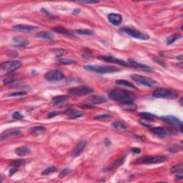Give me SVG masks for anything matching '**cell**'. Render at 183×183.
<instances>
[{
  "label": "cell",
  "instance_id": "36",
  "mask_svg": "<svg viewBox=\"0 0 183 183\" xmlns=\"http://www.w3.org/2000/svg\"><path fill=\"white\" fill-rule=\"evenodd\" d=\"M56 171V167H54V166H50V167H49L47 168L46 169H44V171L42 172V173L41 174L42 175H49L51 174V173L54 172Z\"/></svg>",
  "mask_w": 183,
  "mask_h": 183
},
{
  "label": "cell",
  "instance_id": "46",
  "mask_svg": "<svg viewBox=\"0 0 183 183\" xmlns=\"http://www.w3.org/2000/svg\"><path fill=\"white\" fill-rule=\"evenodd\" d=\"M131 151L135 154H139L141 152V150L139 148H133Z\"/></svg>",
  "mask_w": 183,
  "mask_h": 183
},
{
  "label": "cell",
  "instance_id": "1",
  "mask_svg": "<svg viewBox=\"0 0 183 183\" xmlns=\"http://www.w3.org/2000/svg\"><path fill=\"white\" fill-rule=\"evenodd\" d=\"M108 97L113 101L119 102L122 104L133 102L135 99L136 95L133 92L127 90L122 89H114L109 92Z\"/></svg>",
  "mask_w": 183,
  "mask_h": 183
},
{
  "label": "cell",
  "instance_id": "19",
  "mask_svg": "<svg viewBox=\"0 0 183 183\" xmlns=\"http://www.w3.org/2000/svg\"><path fill=\"white\" fill-rule=\"evenodd\" d=\"M69 101V97L65 95H59L53 97L52 103L54 106H62Z\"/></svg>",
  "mask_w": 183,
  "mask_h": 183
},
{
  "label": "cell",
  "instance_id": "34",
  "mask_svg": "<svg viewBox=\"0 0 183 183\" xmlns=\"http://www.w3.org/2000/svg\"><path fill=\"white\" fill-rule=\"evenodd\" d=\"M76 33L80 35H87V36H91L92 35V32L90 30L88 29H77Z\"/></svg>",
  "mask_w": 183,
  "mask_h": 183
},
{
  "label": "cell",
  "instance_id": "26",
  "mask_svg": "<svg viewBox=\"0 0 183 183\" xmlns=\"http://www.w3.org/2000/svg\"><path fill=\"white\" fill-rule=\"evenodd\" d=\"M116 84H119V85H122L124 87H130L132 89H134V90H137V88L133 84H132L131 82H128L127 80H119L116 81Z\"/></svg>",
  "mask_w": 183,
  "mask_h": 183
},
{
  "label": "cell",
  "instance_id": "13",
  "mask_svg": "<svg viewBox=\"0 0 183 183\" xmlns=\"http://www.w3.org/2000/svg\"><path fill=\"white\" fill-rule=\"evenodd\" d=\"M99 59L103 60V61L105 62H112V63H115L117 64V65L124 66V67H128L129 65H128L127 62L123 61V60L117 59V58L114 57V56H99Z\"/></svg>",
  "mask_w": 183,
  "mask_h": 183
},
{
  "label": "cell",
  "instance_id": "7",
  "mask_svg": "<svg viewBox=\"0 0 183 183\" xmlns=\"http://www.w3.org/2000/svg\"><path fill=\"white\" fill-rule=\"evenodd\" d=\"M120 31L122 32L127 34L130 37H133L134 38L137 39H141V40H147V39H150L149 35L147 34H144L141 32L139 30L134 29V28H130V27H123L120 29Z\"/></svg>",
  "mask_w": 183,
  "mask_h": 183
},
{
  "label": "cell",
  "instance_id": "10",
  "mask_svg": "<svg viewBox=\"0 0 183 183\" xmlns=\"http://www.w3.org/2000/svg\"><path fill=\"white\" fill-rule=\"evenodd\" d=\"M161 119L163 121L169 124V125L172 126V127L177 128V129L180 130L181 133H182V123L176 117L172 115H167L161 117Z\"/></svg>",
  "mask_w": 183,
  "mask_h": 183
},
{
  "label": "cell",
  "instance_id": "9",
  "mask_svg": "<svg viewBox=\"0 0 183 183\" xmlns=\"http://www.w3.org/2000/svg\"><path fill=\"white\" fill-rule=\"evenodd\" d=\"M65 78V75L61 71L57 69H52L49 71L44 75V79L50 82H58Z\"/></svg>",
  "mask_w": 183,
  "mask_h": 183
},
{
  "label": "cell",
  "instance_id": "38",
  "mask_svg": "<svg viewBox=\"0 0 183 183\" xmlns=\"http://www.w3.org/2000/svg\"><path fill=\"white\" fill-rule=\"evenodd\" d=\"M111 115L109 114H99V115L95 117V120H100V121H102V120H107V119H109Z\"/></svg>",
  "mask_w": 183,
  "mask_h": 183
},
{
  "label": "cell",
  "instance_id": "15",
  "mask_svg": "<svg viewBox=\"0 0 183 183\" xmlns=\"http://www.w3.org/2000/svg\"><path fill=\"white\" fill-rule=\"evenodd\" d=\"M87 145V142L84 140H82L80 142H78V144L76 145V147L74 148L72 152V155L73 157H77L80 156L82 152L84 150V149L85 148Z\"/></svg>",
  "mask_w": 183,
  "mask_h": 183
},
{
  "label": "cell",
  "instance_id": "5",
  "mask_svg": "<svg viewBox=\"0 0 183 183\" xmlns=\"http://www.w3.org/2000/svg\"><path fill=\"white\" fill-rule=\"evenodd\" d=\"M155 98H164V99H175L178 95L176 92L165 88L156 89L152 94Z\"/></svg>",
  "mask_w": 183,
  "mask_h": 183
},
{
  "label": "cell",
  "instance_id": "45",
  "mask_svg": "<svg viewBox=\"0 0 183 183\" xmlns=\"http://www.w3.org/2000/svg\"><path fill=\"white\" fill-rule=\"evenodd\" d=\"M79 2L80 3H84V4H96L98 3V1H80Z\"/></svg>",
  "mask_w": 183,
  "mask_h": 183
},
{
  "label": "cell",
  "instance_id": "6",
  "mask_svg": "<svg viewBox=\"0 0 183 183\" xmlns=\"http://www.w3.org/2000/svg\"><path fill=\"white\" fill-rule=\"evenodd\" d=\"M130 77H131L132 80L137 82V84L147 87H154L157 84L156 81L151 78H149V77L142 76V75L133 74L130 76Z\"/></svg>",
  "mask_w": 183,
  "mask_h": 183
},
{
  "label": "cell",
  "instance_id": "43",
  "mask_svg": "<svg viewBox=\"0 0 183 183\" xmlns=\"http://www.w3.org/2000/svg\"><path fill=\"white\" fill-rule=\"evenodd\" d=\"M59 114H61V112H59V111H54V112H52L49 113V114H47V117L48 118L54 117L59 115Z\"/></svg>",
  "mask_w": 183,
  "mask_h": 183
},
{
  "label": "cell",
  "instance_id": "44",
  "mask_svg": "<svg viewBox=\"0 0 183 183\" xmlns=\"http://www.w3.org/2000/svg\"><path fill=\"white\" fill-rule=\"evenodd\" d=\"M17 171V167H12V169L9 170V176H12V175H14Z\"/></svg>",
  "mask_w": 183,
  "mask_h": 183
},
{
  "label": "cell",
  "instance_id": "17",
  "mask_svg": "<svg viewBox=\"0 0 183 183\" xmlns=\"http://www.w3.org/2000/svg\"><path fill=\"white\" fill-rule=\"evenodd\" d=\"M108 20L111 24L114 26H118L122 22V17L120 14L111 13L108 15Z\"/></svg>",
  "mask_w": 183,
  "mask_h": 183
},
{
  "label": "cell",
  "instance_id": "12",
  "mask_svg": "<svg viewBox=\"0 0 183 183\" xmlns=\"http://www.w3.org/2000/svg\"><path fill=\"white\" fill-rule=\"evenodd\" d=\"M13 29L16 31L21 32H26V33H31L35 32L39 29L38 27H35V26L31 25H23V24H18L13 27Z\"/></svg>",
  "mask_w": 183,
  "mask_h": 183
},
{
  "label": "cell",
  "instance_id": "16",
  "mask_svg": "<svg viewBox=\"0 0 183 183\" xmlns=\"http://www.w3.org/2000/svg\"><path fill=\"white\" fill-rule=\"evenodd\" d=\"M22 135V132L17 129H12L5 131L1 135V140L3 141L4 139H6L9 137H15V136H20Z\"/></svg>",
  "mask_w": 183,
  "mask_h": 183
},
{
  "label": "cell",
  "instance_id": "32",
  "mask_svg": "<svg viewBox=\"0 0 183 183\" xmlns=\"http://www.w3.org/2000/svg\"><path fill=\"white\" fill-rule=\"evenodd\" d=\"M76 63V61L73 59H59L57 61V64H59V65H72V64H75Z\"/></svg>",
  "mask_w": 183,
  "mask_h": 183
},
{
  "label": "cell",
  "instance_id": "21",
  "mask_svg": "<svg viewBox=\"0 0 183 183\" xmlns=\"http://www.w3.org/2000/svg\"><path fill=\"white\" fill-rule=\"evenodd\" d=\"M124 157H121L120 158V159H118L117 160H116L114 163H113L112 165H109L108 167H107L106 169H105V171L108 172V171H111V170H114V169L117 168L118 167H120V165H122V164H123V163L124 162Z\"/></svg>",
  "mask_w": 183,
  "mask_h": 183
},
{
  "label": "cell",
  "instance_id": "23",
  "mask_svg": "<svg viewBox=\"0 0 183 183\" xmlns=\"http://www.w3.org/2000/svg\"><path fill=\"white\" fill-rule=\"evenodd\" d=\"M30 150L29 148H27V147H20V148H17L16 150H15V153H16L17 155L21 156V157H23V156H26L27 155V154H29L30 153Z\"/></svg>",
  "mask_w": 183,
  "mask_h": 183
},
{
  "label": "cell",
  "instance_id": "41",
  "mask_svg": "<svg viewBox=\"0 0 183 183\" xmlns=\"http://www.w3.org/2000/svg\"><path fill=\"white\" fill-rule=\"evenodd\" d=\"M24 163V160H15L14 161H13L12 165H13V167H20V165H22Z\"/></svg>",
  "mask_w": 183,
  "mask_h": 183
},
{
  "label": "cell",
  "instance_id": "25",
  "mask_svg": "<svg viewBox=\"0 0 183 183\" xmlns=\"http://www.w3.org/2000/svg\"><path fill=\"white\" fill-rule=\"evenodd\" d=\"M44 132H46V128L44 127H41V126L34 127H32L31 129H30V133H31L34 135H41V134L44 133Z\"/></svg>",
  "mask_w": 183,
  "mask_h": 183
},
{
  "label": "cell",
  "instance_id": "22",
  "mask_svg": "<svg viewBox=\"0 0 183 183\" xmlns=\"http://www.w3.org/2000/svg\"><path fill=\"white\" fill-rule=\"evenodd\" d=\"M13 40H14V43L16 44V45H17L18 47H26L29 44V41L26 38H24V37H14Z\"/></svg>",
  "mask_w": 183,
  "mask_h": 183
},
{
  "label": "cell",
  "instance_id": "48",
  "mask_svg": "<svg viewBox=\"0 0 183 183\" xmlns=\"http://www.w3.org/2000/svg\"><path fill=\"white\" fill-rule=\"evenodd\" d=\"M182 178H183V176L182 174L177 175L176 176V180H182Z\"/></svg>",
  "mask_w": 183,
  "mask_h": 183
},
{
  "label": "cell",
  "instance_id": "3",
  "mask_svg": "<svg viewBox=\"0 0 183 183\" xmlns=\"http://www.w3.org/2000/svg\"><path fill=\"white\" fill-rule=\"evenodd\" d=\"M84 68L86 70L95 72L99 74H107V73L117 72L120 71V69L113 66H102V65H85Z\"/></svg>",
  "mask_w": 183,
  "mask_h": 183
},
{
  "label": "cell",
  "instance_id": "28",
  "mask_svg": "<svg viewBox=\"0 0 183 183\" xmlns=\"http://www.w3.org/2000/svg\"><path fill=\"white\" fill-rule=\"evenodd\" d=\"M17 75V74H9V75H7L6 77H5V79H4L3 80V83L4 84H10V83H12L14 82V81H15V79H16V76Z\"/></svg>",
  "mask_w": 183,
  "mask_h": 183
},
{
  "label": "cell",
  "instance_id": "47",
  "mask_svg": "<svg viewBox=\"0 0 183 183\" xmlns=\"http://www.w3.org/2000/svg\"><path fill=\"white\" fill-rule=\"evenodd\" d=\"M80 12H81L80 9H75L74 11H73V14H80Z\"/></svg>",
  "mask_w": 183,
  "mask_h": 183
},
{
  "label": "cell",
  "instance_id": "30",
  "mask_svg": "<svg viewBox=\"0 0 183 183\" xmlns=\"http://www.w3.org/2000/svg\"><path fill=\"white\" fill-rule=\"evenodd\" d=\"M139 115L141 117L142 119H145V120H152L154 118H156L157 116L154 115L153 114H151V113L148 112H141L139 113Z\"/></svg>",
  "mask_w": 183,
  "mask_h": 183
},
{
  "label": "cell",
  "instance_id": "31",
  "mask_svg": "<svg viewBox=\"0 0 183 183\" xmlns=\"http://www.w3.org/2000/svg\"><path fill=\"white\" fill-rule=\"evenodd\" d=\"M180 35H179V34H175V35L170 36V37H169L167 39V44L168 45L172 44V43H174L175 41L177 40V39H180Z\"/></svg>",
  "mask_w": 183,
  "mask_h": 183
},
{
  "label": "cell",
  "instance_id": "39",
  "mask_svg": "<svg viewBox=\"0 0 183 183\" xmlns=\"http://www.w3.org/2000/svg\"><path fill=\"white\" fill-rule=\"evenodd\" d=\"M71 172H72V170L70 169L67 168V169H63V170H62L61 172H60V173L59 175V178H63V177H65L67 176V175L70 174Z\"/></svg>",
  "mask_w": 183,
  "mask_h": 183
},
{
  "label": "cell",
  "instance_id": "14",
  "mask_svg": "<svg viewBox=\"0 0 183 183\" xmlns=\"http://www.w3.org/2000/svg\"><path fill=\"white\" fill-rule=\"evenodd\" d=\"M128 65L129 66H131V67H135V68H137V69H142V70L144 71H147V72H153V69H152V67H149L148 65H143V64L139 63V62L135 61L134 59H130L128 60Z\"/></svg>",
  "mask_w": 183,
  "mask_h": 183
},
{
  "label": "cell",
  "instance_id": "40",
  "mask_svg": "<svg viewBox=\"0 0 183 183\" xmlns=\"http://www.w3.org/2000/svg\"><path fill=\"white\" fill-rule=\"evenodd\" d=\"M27 95V92H17L14 93H11L8 95L9 97H22V96Z\"/></svg>",
  "mask_w": 183,
  "mask_h": 183
},
{
  "label": "cell",
  "instance_id": "27",
  "mask_svg": "<svg viewBox=\"0 0 183 183\" xmlns=\"http://www.w3.org/2000/svg\"><path fill=\"white\" fill-rule=\"evenodd\" d=\"M122 107L124 109H125V110H128V111H134V110H135L136 108H137V106H136L135 104L133 103V102L122 103Z\"/></svg>",
  "mask_w": 183,
  "mask_h": 183
},
{
  "label": "cell",
  "instance_id": "11",
  "mask_svg": "<svg viewBox=\"0 0 183 183\" xmlns=\"http://www.w3.org/2000/svg\"><path fill=\"white\" fill-rule=\"evenodd\" d=\"M150 131L152 133L155 134L156 135L160 136V137H167V136L173 135L175 133V131L170 128H165L161 127H150Z\"/></svg>",
  "mask_w": 183,
  "mask_h": 183
},
{
  "label": "cell",
  "instance_id": "18",
  "mask_svg": "<svg viewBox=\"0 0 183 183\" xmlns=\"http://www.w3.org/2000/svg\"><path fill=\"white\" fill-rule=\"evenodd\" d=\"M64 113H65L68 117L72 118V119H76V118L80 117H82L84 114L82 112L76 110V109H75L73 108L67 109L65 112H64Z\"/></svg>",
  "mask_w": 183,
  "mask_h": 183
},
{
  "label": "cell",
  "instance_id": "24",
  "mask_svg": "<svg viewBox=\"0 0 183 183\" xmlns=\"http://www.w3.org/2000/svg\"><path fill=\"white\" fill-rule=\"evenodd\" d=\"M36 37H38V38L43 39L48 41L53 40L54 39V36L51 35L50 33L47 32H41L37 34V35H36Z\"/></svg>",
  "mask_w": 183,
  "mask_h": 183
},
{
  "label": "cell",
  "instance_id": "35",
  "mask_svg": "<svg viewBox=\"0 0 183 183\" xmlns=\"http://www.w3.org/2000/svg\"><path fill=\"white\" fill-rule=\"evenodd\" d=\"M52 52L56 56H62L67 54V52L65 50H62V49H54V50H52Z\"/></svg>",
  "mask_w": 183,
  "mask_h": 183
},
{
  "label": "cell",
  "instance_id": "20",
  "mask_svg": "<svg viewBox=\"0 0 183 183\" xmlns=\"http://www.w3.org/2000/svg\"><path fill=\"white\" fill-rule=\"evenodd\" d=\"M88 100L90 101V103H92V105H99V104L105 103L107 102L106 98L103 96H99V95H94L90 97L88 99Z\"/></svg>",
  "mask_w": 183,
  "mask_h": 183
},
{
  "label": "cell",
  "instance_id": "29",
  "mask_svg": "<svg viewBox=\"0 0 183 183\" xmlns=\"http://www.w3.org/2000/svg\"><path fill=\"white\" fill-rule=\"evenodd\" d=\"M112 127L115 129L117 130H125L127 129V125L125 124H124L122 122L120 121H115L112 122Z\"/></svg>",
  "mask_w": 183,
  "mask_h": 183
},
{
  "label": "cell",
  "instance_id": "4",
  "mask_svg": "<svg viewBox=\"0 0 183 183\" xmlns=\"http://www.w3.org/2000/svg\"><path fill=\"white\" fill-rule=\"evenodd\" d=\"M167 160V157L163 155L157 156H146L143 157L138 158L135 160V164H147V165H151V164H160L163 163Z\"/></svg>",
  "mask_w": 183,
  "mask_h": 183
},
{
  "label": "cell",
  "instance_id": "42",
  "mask_svg": "<svg viewBox=\"0 0 183 183\" xmlns=\"http://www.w3.org/2000/svg\"><path fill=\"white\" fill-rule=\"evenodd\" d=\"M12 118L14 120H22V119H24V116L20 112H15L13 114Z\"/></svg>",
  "mask_w": 183,
  "mask_h": 183
},
{
  "label": "cell",
  "instance_id": "33",
  "mask_svg": "<svg viewBox=\"0 0 183 183\" xmlns=\"http://www.w3.org/2000/svg\"><path fill=\"white\" fill-rule=\"evenodd\" d=\"M183 169V165L182 164H180V165H175L172 167L170 171L172 173H179V172H182Z\"/></svg>",
  "mask_w": 183,
  "mask_h": 183
},
{
  "label": "cell",
  "instance_id": "2",
  "mask_svg": "<svg viewBox=\"0 0 183 183\" xmlns=\"http://www.w3.org/2000/svg\"><path fill=\"white\" fill-rule=\"evenodd\" d=\"M22 66V62L17 60H12L3 62L0 65V74L2 75H7Z\"/></svg>",
  "mask_w": 183,
  "mask_h": 183
},
{
  "label": "cell",
  "instance_id": "37",
  "mask_svg": "<svg viewBox=\"0 0 183 183\" xmlns=\"http://www.w3.org/2000/svg\"><path fill=\"white\" fill-rule=\"evenodd\" d=\"M53 31L55 32L60 33V34H63V35H69V32L67 31V29H65V28L62 27H56L53 28Z\"/></svg>",
  "mask_w": 183,
  "mask_h": 183
},
{
  "label": "cell",
  "instance_id": "8",
  "mask_svg": "<svg viewBox=\"0 0 183 183\" xmlns=\"http://www.w3.org/2000/svg\"><path fill=\"white\" fill-rule=\"evenodd\" d=\"M93 92V90L91 87L87 85H82L69 89L68 90V93L71 95L75 96H83L90 95Z\"/></svg>",
  "mask_w": 183,
  "mask_h": 183
}]
</instances>
